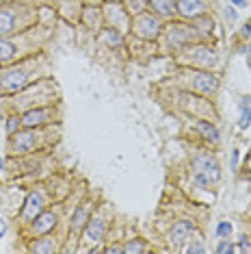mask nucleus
I'll return each mask as SVG.
<instances>
[{"instance_id": "nucleus-31", "label": "nucleus", "mask_w": 251, "mask_h": 254, "mask_svg": "<svg viewBox=\"0 0 251 254\" xmlns=\"http://www.w3.org/2000/svg\"><path fill=\"white\" fill-rule=\"evenodd\" d=\"M110 2H119V0H110Z\"/></svg>"}, {"instance_id": "nucleus-22", "label": "nucleus", "mask_w": 251, "mask_h": 254, "mask_svg": "<svg viewBox=\"0 0 251 254\" xmlns=\"http://www.w3.org/2000/svg\"><path fill=\"white\" fill-rule=\"evenodd\" d=\"M217 252L219 254H230V252H234V246H232L230 241H221L219 248H217Z\"/></svg>"}, {"instance_id": "nucleus-15", "label": "nucleus", "mask_w": 251, "mask_h": 254, "mask_svg": "<svg viewBox=\"0 0 251 254\" xmlns=\"http://www.w3.org/2000/svg\"><path fill=\"white\" fill-rule=\"evenodd\" d=\"M193 35V31L187 29V26H171L169 29V37H171V44H182L184 39H188V37Z\"/></svg>"}, {"instance_id": "nucleus-10", "label": "nucleus", "mask_w": 251, "mask_h": 254, "mask_svg": "<svg viewBox=\"0 0 251 254\" xmlns=\"http://www.w3.org/2000/svg\"><path fill=\"white\" fill-rule=\"evenodd\" d=\"M54 224H57V215L54 213H39L35 218V230L37 233H48L50 228H54Z\"/></svg>"}, {"instance_id": "nucleus-29", "label": "nucleus", "mask_w": 251, "mask_h": 254, "mask_svg": "<svg viewBox=\"0 0 251 254\" xmlns=\"http://www.w3.org/2000/svg\"><path fill=\"white\" fill-rule=\"evenodd\" d=\"M4 230H7V226H4V221L0 220V235H4Z\"/></svg>"}, {"instance_id": "nucleus-9", "label": "nucleus", "mask_w": 251, "mask_h": 254, "mask_svg": "<svg viewBox=\"0 0 251 254\" xmlns=\"http://www.w3.org/2000/svg\"><path fill=\"white\" fill-rule=\"evenodd\" d=\"M104 230H106V224H104V220H100V218H95V220H91L89 221V226H87V239L89 241H102V237H104Z\"/></svg>"}, {"instance_id": "nucleus-13", "label": "nucleus", "mask_w": 251, "mask_h": 254, "mask_svg": "<svg viewBox=\"0 0 251 254\" xmlns=\"http://www.w3.org/2000/svg\"><path fill=\"white\" fill-rule=\"evenodd\" d=\"M150 2L158 16H173L175 11V0H150Z\"/></svg>"}, {"instance_id": "nucleus-23", "label": "nucleus", "mask_w": 251, "mask_h": 254, "mask_svg": "<svg viewBox=\"0 0 251 254\" xmlns=\"http://www.w3.org/2000/svg\"><path fill=\"white\" fill-rule=\"evenodd\" d=\"M143 250H145V248H143L141 243H137V241H134V243H130V246H126V248H124V252H143Z\"/></svg>"}, {"instance_id": "nucleus-21", "label": "nucleus", "mask_w": 251, "mask_h": 254, "mask_svg": "<svg viewBox=\"0 0 251 254\" xmlns=\"http://www.w3.org/2000/svg\"><path fill=\"white\" fill-rule=\"evenodd\" d=\"M217 235H219V237H230L232 235V224L230 221H219V226H217Z\"/></svg>"}, {"instance_id": "nucleus-16", "label": "nucleus", "mask_w": 251, "mask_h": 254, "mask_svg": "<svg viewBox=\"0 0 251 254\" xmlns=\"http://www.w3.org/2000/svg\"><path fill=\"white\" fill-rule=\"evenodd\" d=\"M195 128H197L199 133H202L206 139H210V141H219V131H217L212 124H208V122H197L195 124Z\"/></svg>"}, {"instance_id": "nucleus-8", "label": "nucleus", "mask_w": 251, "mask_h": 254, "mask_svg": "<svg viewBox=\"0 0 251 254\" xmlns=\"http://www.w3.org/2000/svg\"><path fill=\"white\" fill-rule=\"evenodd\" d=\"M44 209V198L39 193H31L29 200H26V206H24V218L26 220H35L37 215L41 213Z\"/></svg>"}, {"instance_id": "nucleus-1", "label": "nucleus", "mask_w": 251, "mask_h": 254, "mask_svg": "<svg viewBox=\"0 0 251 254\" xmlns=\"http://www.w3.org/2000/svg\"><path fill=\"white\" fill-rule=\"evenodd\" d=\"M219 163L210 154H197L193 159V183L199 189H210L212 183L219 181Z\"/></svg>"}, {"instance_id": "nucleus-27", "label": "nucleus", "mask_w": 251, "mask_h": 254, "mask_svg": "<svg viewBox=\"0 0 251 254\" xmlns=\"http://www.w3.org/2000/svg\"><path fill=\"white\" fill-rule=\"evenodd\" d=\"M232 2H234L236 7H245V4H247V0H232Z\"/></svg>"}, {"instance_id": "nucleus-26", "label": "nucleus", "mask_w": 251, "mask_h": 254, "mask_svg": "<svg viewBox=\"0 0 251 254\" xmlns=\"http://www.w3.org/2000/svg\"><path fill=\"white\" fill-rule=\"evenodd\" d=\"M106 252H113V254H115V252H124V248H119V246H110Z\"/></svg>"}, {"instance_id": "nucleus-28", "label": "nucleus", "mask_w": 251, "mask_h": 254, "mask_svg": "<svg viewBox=\"0 0 251 254\" xmlns=\"http://www.w3.org/2000/svg\"><path fill=\"white\" fill-rule=\"evenodd\" d=\"M16 124H17V119H9V124H7L9 131H13V128H16Z\"/></svg>"}, {"instance_id": "nucleus-32", "label": "nucleus", "mask_w": 251, "mask_h": 254, "mask_svg": "<svg viewBox=\"0 0 251 254\" xmlns=\"http://www.w3.org/2000/svg\"><path fill=\"white\" fill-rule=\"evenodd\" d=\"M0 2H4V0H0Z\"/></svg>"}, {"instance_id": "nucleus-17", "label": "nucleus", "mask_w": 251, "mask_h": 254, "mask_svg": "<svg viewBox=\"0 0 251 254\" xmlns=\"http://www.w3.org/2000/svg\"><path fill=\"white\" fill-rule=\"evenodd\" d=\"M13 52H16V48H13L11 41L0 39V61H4V59H11Z\"/></svg>"}, {"instance_id": "nucleus-24", "label": "nucleus", "mask_w": 251, "mask_h": 254, "mask_svg": "<svg viewBox=\"0 0 251 254\" xmlns=\"http://www.w3.org/2000/svg\"><path fill=\"white\" fill-rule=\"evenodd\" d=\"M238 250H240V252H247V250H249V241H247V237H243V241H240Z\"/></svg>"}, {"instance_id": "nucleus-14", "label": "nucleus", "mask_w": 251, "mask_h": 254, "mask_svg": "<svg viewBox=\"0 0 251 254\" xmlns=\"http://www.w3.org/2000/svg\"><path fill=\"white\" fill-rule=\"evenodd\" d=\"M238 126L243 128V131L251 126V98H243V102H240V119H238Z\"/></svg>"}, {"instance_id": "nucleus-30", "label": "nucleus", "mask_w": 251, "mask_h": 254, "mask_svg": "<svg viewBox=\"0 0 251 254\" xmlns=\"http://www.w3.org/2000/svg\"><path fill=\"white\" fill-rule=\"evenodd\" d=\"M2 165H4V163H2V156H0V169H2Z\"/></svg>"}, {"instance_id": "nucleus-11", "label": "nucleus", "mask_w": 251, "mask_h": 254, "mask_svg": "<svg viewBox=\"0 0 251 254\" xmlns=\"http://www.w3.org/2000/svg\"><path fill=\"white\" fill-rule=\"evenodd\" d=\"M16 29V16L11 9H0V35L13 33Z\"/></svg>"}, {"instance_id": "nucleus-2", "label": "nucleus", "mask_w": 251, "mask_h": 254, "mask_svg": "<svg viewBox=\"0 0 251 254\" xmlns=\"http://www.w3.org/2000/svg\"><path fill=\"white\" fill-rule=\"evenodd\" d=\"M134 31H137V35L143 37V39H154V37H158V33H160V24H158L156 17L139 13L137 20H134Z\"/></svg>"}, {"instance_id": "nucleus-25", "label": "nucleus", "mask_w": 251, "mask_h": 254, "mask_svg": "<svg viewBox=\"0 0 251 254\" xmlns=\"http://www.w3.org/2000/svg\"><path fill=\"white\" fill-rule=\"evenodd\" d=\"M188 252H204V246L202 243H193V246L188 248Z\"/></svg>"}, {"instance_id": "nucleus-20", "label": "nucleus", "mask_w": 251, "mask_h": 254, "mask_svg": "<svg viewBox=\"0 0 251 254\" xmlns=\"http://www.w3.org/2000/svg\"><path fill=\"white\" fill-rule=\"evenodd\" d=\"M85 215H87V211L85 209H78L76 211V215H74V224H72V233H78V230L82 228V224H85Z\"/></svg>"}, {"instance_id": "nucleus-19", "label": "nucleus", "mask_w": 251, "mask_h": 254, "mask_svg": "<svg viewBox=\"0 0 251 254\" xmlns=\"http://www.w3.org/2000/svg\"><path fill=\"white\" fill-rule=\"evenodd\" d=\"M32 250H35V252H54V250H57V246L52 243V239H44V241L35 243Z\"/></svg>"}, {"instance_id": "nucleus-4", "label": "nucleus", "mask_w": 251, "mask_h": 254, "mask_svg": "<svg viewBox=\"0 0 251 254\" xmlns=\"http://www.w3.org/2000/svg\"><path fill=\"white\" fill-rule=\"evenodd\" d=\"M175 9L184 17H197L204 11V2L202 0H175Z\"/></svg>"}, {"instance_id": "nucleus-7", "label": "nucleus", "mask_w": 251, "mask_h": 254, "mask_svg": "<svg viewBox=\"0 0 251 254\" xmlns=\"http://www.w3.org/2000/svg\"><path fill=\"white\" fill-rule=\"evenodd\" d=\"M190 233H193V224H190V221H178V224L173 226V230H171L169 239H171L173 246H182V243L188 239Z\"/></svg>"}, {"instance_id": "nucleus-5", "label": "nucleus", "mask_w": 251, "mask_h": 254, "mask_svg": "<svg viewBox=\"0 0 251 254\" xmlns=\"http://www.w3.org/2000/svg\"><path fill=\"white\" fill-rule=\"evenodd\" d=\"M35 146V133L32 131H20L13 135V152H29Z\"/></svg>"}, {"instance_id": "nucleus-18", "label": "nucleus", "mask_w": 251, "mask_h": 254, "mask_svg": "<svg viewBox=\"0 0 251 254\" xmlns=\"http://www.w3.org/2000/svg\"><path fill=\"white\" fill-rule=\"evenodd\" d=\"M147 0H126V7L130 9V11L134 13V16H139V13H143V9H145Z\"/></svg>"}, {"instance_id": "nucleus-6", "label": "nucleus", "mask_w": 251, "mask_h": 254, "mask_svg": "<svg viewBox=\"0 0 251 254\" xmlns=\"http://www.w3.org/2000/svg\"><path fill=\"white\" fill-rule=\"evenodd\" d=\"M193 85H195V89L204 91V94H212L217 89V78L208 72H195Z\"/></svg>"}, {"instance_id": "nucleus-3", "label": "nucleus", "mask_w": 251, "mask_h": 254, "mask_svg": "<svg viewBox=\"0 0 251 254\" xmlns=\"http://www.w3.org/2000/svg\"><path fill=\"white\" fill-rule=\"evenodd\" d=\"M24 85H26V74L22 70L7 72L0 78V89L2 91H20Z\"/></svg>"}, {"instance_id": "nucleus-12", "label": "nucleus", "mask_w": 251, "mask_h": 254, "mask_svg": "<svg viewBox=\"0 0 251 254\" xmlns=\"http://www.w3.org/2000/svg\"><path fill=\"white\" fill-rule=\"evenodd\" d=\"M46 119H48V111L35 109V111H29V113L22 118V124H24V126H37V124H44Z\"/></svg>"}]
</instances>
